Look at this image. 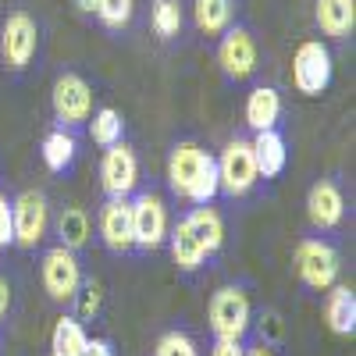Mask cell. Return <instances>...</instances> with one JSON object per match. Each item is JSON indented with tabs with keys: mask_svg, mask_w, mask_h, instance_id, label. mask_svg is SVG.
I'll list each match as a JSON object with an SVG mask.
<instances>
[{
	"mask_svg": "<svg viewBox=\"0 0 356 356\" xmlns=\"http://www.w3.org/2000/svg\"><path fill=\"white\" fill-rule=\"evenodd\" d=\"M40 275H43V289L54 296V300H75V292L82 289V267L75 260L72 250L65 246H54L43 253V267H40Z\"/></svg>",
	"mask_w": 356,
	"mask_h": 356,
	"instance_id": "cell-11",
	"label": "cell"
},
{
	"mask_svg": "<svg viewBox=\"0 0 356 356\" xmlns=\"http://www.w3.org/2000/svg\"><path fill=\"white\" fill-rule=\"evenodd\" d=\"M186 225L193 228V235L200 239V246H203L207 257L221 250V243H225V218L214 211L211 203H207V207H196L193 214H186Z\"/></svg>",
	"mask_w": 356,
	"mask_h": 356,
	"instance_id": "cell-19",
	"label": "cell"
},
{
	"mask_svg": "<svg viewBox=\"0 0 356 356\" xmlns=\"http://www.w3.org/2000/svg\"><path fill=\"white\" fill-rule=\"evenodd\" d=\"M57 235H61V246L65 250H82L89 243V214L82 207H65L61 218H57Z\"/></svg>",
	"mask_w": 356,
	"mask_h": 356,
	"instance_id": "cell-24",
	"label": "cell"
},
{
	"mask_svg": "<svg viewBox=\"0 0 356 356\" xmlns=\"http://www.w3.org/2000/svg\"><path fill=\"white\" fill-rule=\"evenodd\" d=\"M54 114H57V122H61V129L89 122V114H93V89H89V82L82 75H75V72L57 75V82H54Z\"/></svg>",
	"mask_w": 356,
	"mask_h": 356,
	"instance_id": "cell-8",
	"label": "cell"
},
{
	"mask_svg": "<svg viewBox=\"0 0 356 356\" xmlns=\"http://www.w3.org/2000/svg\"><path fill=\"white\" fill-rule=\"evenodd\" d=\"M332 82V50L321 40H307L296 47L292 57V86L303 97H321Z\"/></svg>",
	"mask_w": 356,
	"mask_h": 356,
	"instance_id": "cell-4",
	"label": "cell"
},
{
	"mask_svg": "<svg viewBox=\"0 0 356 356\" xmlns=\"http://www.w3.org/2000/svg\"><path fill=\"white\" fill-rule=\"evenodd\" d=\"M93 15L107 29H125L136 15V0H93Z\"/></svg>",
	"mask_w": 356,
	"mask_h": 356,
	"instance_id": "cell-27",
	"label": "cell"
},
{
	"mask_svg": "<svg viewBox=\"0 0 356 356\" xmlns=\"http://www.w3.org/2000/svg\"><path fill=\"white\" fill-rule=\"evenodd\" d=\"M8 307H11V285H8L4 275H0V317L8 314Z\"/></svg>",
	"mask_w": 356,
	"mask_h": 356,
	"instance_id": "cell-33",
	"label": "cell"
},
{
	"mask_svg": "<svg viewBox=\"0 0 356 356\" xmlns=\"http://www.w3.org/2000/svg\"><path fill=\"white\" fill-rule=\"evenodd\" d=\"M139 182V157L132 154V146L114 143L107 146V154L100 161V186L107 196H129Z\"/></svg>",
	"mask_w": 356,
	"mask_h": 356,
	"instance_id": "cell-12",
	"label": "cell"
},
{
	"mask_svg": "<svg viewBox=\"0 0 356 356\" xmlns=\"http://www.w3.org/2000/svg\"><path fill=\"white\" fill-rule=\"evenodd\" d=\"M314 18L328 40H346L356 29V0H317Z\"/></svg>",
	"mask_w": 356,
	"mask_h": 356,
	"instance_id": "cell-15",
	"label": "cell"
},
{
	"mask_svg": "<svg viewBox=\"0 0 356 356\" xmlns=\"http://www.w3.org/2000/svg\"><path fill=\"white\" fill-rule=\"evenodd\" d=\"M164 243H168V207L154 193L136 196L132 200V246L157 250Z\"/></svg>",
	"mask_w": 356,
	"mask_h": 356,
	"instance_id": "cell-9",
	"label": "cell"
},
{
	"mask_svg": "<svg viewBox=\"0 0 356 356\" xmlns=\"http://www.w3.org/2000/svg\"><path fill=\"white\" fill-rule=\"evenodd\" d=\"M75 154H79V143H75V136L68 132V129H54V132H47V139H43V164L50 168V171H68L72 168V161H75Z\"/></svg>",
	"mask_w": 356,
	"mask_h": 356,
	"instance_id": "cell-22",
	"label": "cell"
},
{
	"mask_svg": "<svg viewBox=\"0 0 356 356\" xmlns=\"http://www.w3.org/2000/svg\"><path fill=\"white\" fill-rule=\"evenodd\" d=\"M278 118H282V97H278V89L257 86L253 93L246 97V125L253 132H267V129L278 125Z\"/></svg>",
	"mask_w": 356,
	"mask_h": 356,
	"instance_id": "cell-16",
	"label": "cell"
},
{
	"mask_svg": "<svg viewBox=\"0 0 356 356\" xmlns=\"http://www.w3.org/2000/svg\"><path fill=\"white\" fill-rule=\"evenodd\" d=\"M40 50V25L29 11H11L0 25V61L8 72H25Z\"/></svg>",
	"mask_w": 356,
	"mask_h": 356,
	"instance_id": "cell-2",
	"label": "cell"
},
{
	"mask_svg": "<svg viewBox=\"0 0 356 356\" xmlns=\"http://www.w3.org/2000/svg\"><path fill=\"white\" fill-rule=\"evenodd\" d=\"M253 146V161H257V175L260 178H278L285 171V161H289V150H285V139L267 129V132H257V139L250 143Z\"/></svg>",
	"mask_w": 356,
	"mask_h": 356,
	"instance_id": "cell-17",
	"label": "cell"
},
{
	"mask_svg": "<svg viewBox=\"0 0 356 356\" xmlns=\"http://www.w3.org/2000/svg\"><path fill=\"white\" fill-rule=\"evenodd\" d=\"M168 182L182 200L207 207L218 196V161L196 143H175L168 157Z\"/></svg>",
	"mask_w": 356,
	"mask_h": 356,
	"instance_id": "cell-1",
	"label": "cell"
},
{
	"mask_svg": "<svg viewBox=\"0 0 356 356\" xmlns=\"http://www.w3.org/2000/svg\"><path fill=\"white\" fill-rule=\"evenodd\" d=\"M257 161H253V146L250 139H232L221 157H218V193L225 196H246L257 186Z\"/></svg>",
	"mask_w": 356,
	"mask_h": 356,
	"instance_id": "cell-3",
	"label": "cell"
},
{
	"mask_svg": "<svg viewBox=\"0 0 356 356\" xmlns=\"http://www.w3.org/2000/svg\"><path fill=\"white\" fill-rule=\"evenodd\" d=\"M307 218L314 228H339L346 218V200L335 182H314L307 193Z\"/></svg>",
	"mask_w": 356,
	"mask_h": 356,
	"instance_id": "cell-14",
	"label": "cell"
},
{
	"mask_svg": "<svg viewBox=\"0 0 356 356\" xmlns=\"http://www.w3.org/2000/svg\"><path fill=\"white\" fill-rule=\"evenodd\" d=\"M89 346V335L82 328V321L75 317H61L54 324V335H50V349L54 356H82Z\"/></svg>",
	"mask_w": 356,
	"mask_h": 356,
	"instance_id": "cell-23",
	"label": "cell"
},
{
	"mask_svg": "<svg viewBox=\"0 0 356 356\" xmlns=\"http://www.w3.org/2000/svg\"><path fill=\"white\" fill-rule=\"evenodd\" d=\"M168 243H171V257H175V264L182 267V271H200L203 267V260H207V253H203V246H200V239L193 235V228L186 225V218L178 221L175 228H168Z\"/></svg>",
	"mask_w": 356,
	"mask_h": 356,
	"instance_id": "cell-20",
	"label": "cell"
},
{
	"mask_svg": "<svg viewBox=\"0 0 356 356\" xmlns=\"http://www.w3.org/2000/svg\"><path fill=\"white\" fill-rule=\"evenodd\" d=\"M296 271H300L303 285L324 292L339 282V253L324 239H303L296 246Z\"/></svg>",
	"mask_w": 356,
	"mask_h": 356,
	"instance_id": "cell-7",
	"label": "cell"
},
{
	"mask_svg": "<svg viewBox=\"0 0 356 356\" xmlns=\"http://www.w3.org/2000/svg\"><path fill=\"white\" fill-rule=\"evenodd\" d=\"M47 225H50V207H47V196L43 193L29 189V193H22L11 203V239L22 250L40 246L43 235H47Z\"/></svg>",
	"mask_w": 356,
	"mask_h": 356,
	"instance_id": "cell-5",
	"label": "cell"
},
{
	"mask_svg": "<svg viewBox=\"0 0 356 356\" xmlns=\"http://www.w3.org/2000/svg\"><path fill=\"white\" fill-rule=\"evenodd\" d=\"M193 18L207 36H221L235 18V0H196Z\"/></svg>",
	"mask_w": 356,
	"mask_h": 356,
	"instance_id": "cell-21",
	"label": "cell"
},
{
	"mask_svg": "<svg viewBox=\"0 0 356 356\" xmlns=\"http://www.w3.org/2000/svg\"><path fill=\"white\" fill-rule=\"evenodd\" d=\"M150 25L161 40H171L182 33V4L178 0H154L150 4Z\"/></svg>",
	"mask_w": 356,
	"mask_h": 356,
	"instance_id": "cell-26",
	"label": "cell"
},
{
	"mask_svg": "<svg viewBox=\"0 0 356 356\" xmlns=\"http://www.w3.org/2000/svg\"><path fill=\"white\" fill-rule=\"evenodd\" d=\"M257 40L246 25H228L221 33V43H218V65L228 79H246L257 72Z\"/></svg>",
	"mask_w": 356,
	"mask_h": 356,
	"instance_id": "cell-10",
	"label": "cell"
},
{
	"mask_svg": "<svg viewBox=\"0 0 356 356\" xmlns=\"http://www.w3.org/2000/svg\"><path fill=\"white\" fill-rule=\"evenodd\" d=\"M211 332L218 339H235V342L250 332V300L243 289L225 285L211 296Z\"/></svg>",
	"mask_w": 356,
	"mask_h": 356,
	"instance_id": "cell-6",
	"label": "cell"
},
{
	"mask_svg": "<svg viewBox=\"0 0 356 356\" xmlns=\"http://www.w3.org/2000/svg\"><path fill=\"white\" fill-rule=\"evenodd\" d=\"M75 300H79V314L82 317H93L100 310V289L93 282H82V289L75 292Z\"/></svg>",
	"mask_w": 356,
	"mask_h": 356,
	"instance_id": "cell-29",
	"label": "cell"
},
{
	"mask_svg": "<svg viewBox=\"0 0 356 356\" xmlns=\"http://www.w3.org/2000/svg\"><path fill=\"white\" fill-rule=\"evenodd\" d=\"M243 356H275V353H271V349H264V346H260V349H246Z\"/></svg>",
	"mask_w": 356,
	"mask_h": 356,
	"instance_id": "cell-35",
	"label": "cell"
},
{
	"mask_svg": "<svg viewBox=\"0 0 356 356\" xmlns=\"http://www.w3.org/2000/svg\"><path fill=\"white\" fill-rule=\"evenodd\" d=\"M154 356H200L196 353V342L182 332H168L161 342H157V353Z\"/></svg>",
	"mask_w": 356,
	"mask_h": 356,
	"instance_id": "cell-28",
	"label": "cell"
},
{
	"mask_svg": "<svg viewBox=\"0 0 356 356\" xmlns=\"http://www.w3.org/2000/svg\"><path fill=\"white\" fill-rule=\"evenodd\" d=\"M89 136H93L97 146H114V143H122L125 136V122H122V114H118L114 107H100L93 114V122H89Z\"/></svg>",
	"mask_w": 356,
	"mask_h": 356,
	"instance_id": "cell-25",
	"label": "cell"
},
{
	"mask_svg": "<svg viewBox=\"0 0 356 356\" xmlns=\"http://www.w3.org/2000/svg\"><path fill=\"white\" fill-rule=\"evenodd\" d=\"M246 349L235 342V339H218V346H214V353L211 356H243Z\"/></svg>",
	"mask_w": 356,
	"mask_h": 356,
	"instance_id": "cell-31",
	"label": "cell"
},
{
	"mask_svg": "<svg viewBox=\"0 0 356 356\" xmlns=\"http://www.w3.org/2000/svg\"><path fill=\"white\" fill-rule=\"evenodd\" d=\"M15 239H11V203H8V196L0 193V250L4 246H11Z\"/></svg>",
	"mask_w": 356,
	"mask_h": 356,
	"instance_id": "cell-30",
	"label": "cell"
},
{
	"mask_svg": "<svg viewBox=\"0 0 356 356\" xmlns=\"http://www.w3.org/2000/svg\"><path fill=\"white\" fill-rule=\"evenodd\" d=\"M100 239L114 253L132 250V203H129V196H111L104 203V211H100Z\"/></svg>",
	"mask_w": 356,
	"mask_h": 356,
	"instance_id": "cell-13",
	"label": "cell"
},
{
	"mask_svg": "<svg viewBox=\"0 0 356 356\" xmlns=\"http://www.w3.org/2000/svg\"><path fill=\"white\" fill-rule=\"evenodd\" d=\"M324 321L335 335H353L356 332V296L349 285H332L328 300H324Z\"/></svg>",
	"mask_w": 356,
	"mask_h": 356,
	"instance_id": "cell-18",
	"label": "cell"
},
{
	"mask_svg": "<svg viewBox=\"0 0 356 356\" xmlns=\"http://www.w3.org/2000/svg\"><path fill=\"white\" fill-rule=\"evenodd\" d=\"M82 356H114V353H111V346L104 339H89V346H86Z\"/></svg>",
	"mask_w": 356,
	"mask_h": 356,
	"instance_id": "cell-32",
	"label": "cell"
},
{
	"mask_svg": "<svg viewBox=\"0 0 356 356\" xmlns=\"http://www.w3.org/2000/svg\"><path fill=\"white\" fill-rule=\"evenodd\" d=\"M75 8H79L82 15H93V0H75Z\"/></svg>",
	"mask_w": 356,
	"mask_h": 356,
	"instance_id": "cell-34",
	"label": "cell"
}]
</instances>
